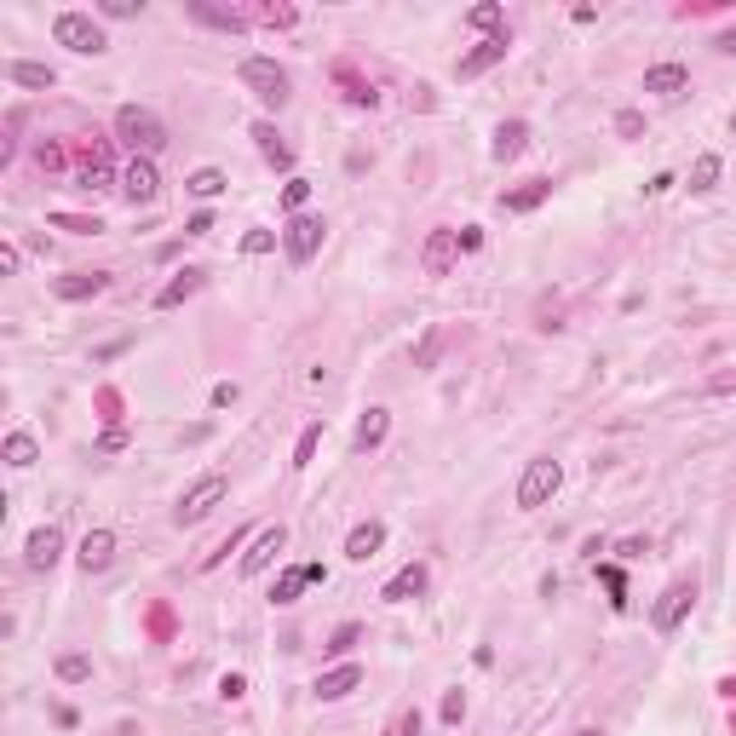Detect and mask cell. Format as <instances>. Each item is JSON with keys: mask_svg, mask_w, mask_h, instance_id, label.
<instances>
[{"mask_svg": "<svg viewBox=\"0 0 736 736\" xmlns=\"http://www.w3.org/2000/svg\"><path fill=\"white\" fill-rule=\"evenodd\" d=\"M116 138L121 144H133V155H155L167 144V127H162V116L144 104H121L116 109Z\"/></svg>", "mask_w": 736, "mask_h": 736, "instance_id": "obj_1", "label": "cell"}, {"mask_svg": "<svg viewBox=\"0 0 736 736\" xmlns=\"http://www.w3.org/2000/svg\"><path fill=\"white\" fill-rule=\"evenodd\" d=\"M225 495H230V483L219 478V472H208L201 483H191V489L179 495V507H173V524H179V529L201 524V518H208V512H213V507H219V500H225Z\"/></svg>", "mask_w": 736, "mask_h": 736, "instance_id": "obj_4", "label": "cell"}, {"mask_svg": "<svg viewBox=\"0 0 736 736\" xmlns=\"http://www.w3.org/2000/svg\"><path fill=\"white\" fill-rule=\"evenodd\" d=\"M558 489H564V466L541 455V461H529V466H524V478H518V507H524V512H536V507H546V500H553Z\"/></svg>", "mask_w": 736, "mask_h": 736, "instance_id": "obj_5", "label": "cell"}, {"mask_svg": "<svg viewBox=\"0 0 736 736\" xmlns=\"http://www.w3.org/2000/svg\"><path fill=\"white\" fill-rule=\"evenodd\" d=\"M386 432H391V415H386V409H368L363 420H357V455L380 449V443H386Z\"/></svg>", "mask_w": 736, "mask_h": 736, "instance_id": "obj_24", "label": "cell"}, {"mask_svg": "<svg viewBox=\"0 0 736 736\" xmlns=\"http://www.w3.org/2000/svg\"><path fill=\"white\" fill-rule=\"evenodd\" d=\"M75 564H81L87 575L109 570V564H116V536H109V529H87V541H81V553H75Z\"/></svg>", "mask_w": 736, "mask_h": 736, "instance_id": "obj_12", "label": "cell"}, {"mask_svg": "<svg viewBox=\"0 0 736 736\" xmlns=\"http://www.w3.org/2000/svg\"><path fill=\"white\" fill-rule=\"evenodd\" d=\"M18 265H23V254H18V247H0V271H6V276H18Z\"/></svg>", "mask_w": 736, "mask_h": 736, "instance_id": "obj_48", "label": "cell"}, {"mask_svg": "<svg viewBox=\"0 0 736 736\" xmlns=\"http://www.w3.org/2000/svg\"><path fill=\"white\" fill-rule=\"evenodd\" d=\"M282 546H288V529H282V524L259 529V536H254V546L242 553V575H259V570H271V558L282 553Z\"/></svg>", "mask_w": 736, "mask_h": 736, "instance_id": "obj_10", "label": "cell"}, {"mask_svg": "<svg viewBox=\"0 0 736 736\" xmlns=\"http://www.w3.org/2000/svg\"><path fill=\"white\" fill-rule=\"evenodd\" d=\"M507 46H512L507 35H495V41H478L472 52H461V64H455V75H461V81H478L483 70H495L500 58H507Z\"/></svg>", "mask_w": 736, "mask_h": 736, "instance_id": "obj_11", "label": "cell"}, {"mask_svg": "<svg viewBox=\"0 0 736 736\" xmlns=\"http://www.w3.org/2000/svg\"><path fill=\"white\" fill-rule=\"evenodd\" d=\"M184 12H191L196 23H208V29H225V35H242L247 29V12H237V6H208V0H184Z\"/></svg>", "mask_w": 736, "mask_h": 736, "instance_id": "obj_14", "label": "cell"}, {"mask_svg": "<svg viewBox=\"0 0 736 736\" xmlns=\"http://www.w3.org/2000/svg\"><path fill=\"white\" fill-rule=\"evenodd\" d=\"M104 18H138V12H144V0H104Z\"/></svg>", "mask_w": 736, "mask_h": 736, "instance_id": "obj_40", "label": "cell"}, {"mask_svg": "<svg viewBox=\"0 0 736 736\" xmlns=\"http://www.w3.org/2000/svg\"><path fill=\"white\" fill-rule=\"evenodd\" d=\"M305 201H311V179H288V184H282V208H288V213H300Z\"/></svg>", "mask_w": 736, "mask_h": 736, "instance_id": "obj_35", "label": "cell"}, {"mask_svg": "<svg viewBox=\"0 0 736 736\" xmlns=\"http://www.w3.org/2000/svg\"><path fill=\"white\" fill-rule=\"evenodd\" d=\"M461 259V230H432L426 247H420V265H426V276H449Z\"/></svg>", "mask_w": 736, "mask_h": 736, "instance_id": "obj_8", "label": "cell"}, {"mask_svg": "<svg viewBox=\"0 0 736 736\" xmlns=\"http://www.w3.org/2000/svg\"><path fill=\"white\" fill-rule=\"evenodd\" d=\"M420 725H426V719H420V708H409L397 719V736H420Z\"/></svg>", "mask_w": 736, "mask_h": 736, "instance_id": "obj_46", "label": "cell"}, {"mask_svg": "<svg viewBox=\"0 0 736 736\" xmlns=\"http://www.w3.org/2000/svg\"><path fill=\"white\" fill-rule=\"evenodd\" d=\"M242 541H247V529H230V536H225V541H219V546H213V553H208V558H201V570H219V564H225V553H237V546H242Z\"/></svg>", "mask_w": 736, "mask_h": 736, "instance_id": "obj_34", "label": "cell"}, {"mask_svg": "<svg viewBox=\"0 0 736 736\" xmlns=\"http://www.w3.org/2000/svg\"><path fill=\"white\" fill-rule=\"evenodd\" d=\"M242 87L254 92V98L265 104V109H282L288 104V70L276 64V58H265V52H254V58H242Z\"/></svg>", "mask_w": 736, "mask_h": 736, "instance_id": "obj_3", "label": "cell"}, {"mask_svg": "<svg viewBox=\"0 0 736 736\" xmlns=\"http://www.w3.org/2000/svg\"><path fill=\"white\" fill-rule=\"evenodd\" d=\"M691 604H696V582H673L662 599H656V610H650L656 633H679V621L691 616Z\"/></svg>", "mask_w": 736, "mask_h": 736, "instance_id": "obj_7", "label": "cell"}, {"mask_svg": "<svg viewBox=\"0 0 736 736\" xmlns=\"http://www.w3.org/2000/svg\"><path fill=\"white\" fill-rule=\"evenodd\" d=\"M616 553H621V558H645V553H650V541H645V536H628V541L616 546Z\"/></svg>", "mask_w": 736, "mask_h": 736, "instance_id": "obj_45", "label": "cell"}, {"mask_svg": "<svg viewBox=\"0 0 736 736\" xmlns=\"http://www.w3.org/2000/svg\"><path fill=\"white\" fill-rule=\"evenodd\" d=\"M357 685H363V667H357V662H340V667H328L322 679H317V702H340V696H351Z\"/></svg>", "mask_w": 736, "mask_h": 736, "instance_id": "obj_15", "label": "cell"}, {"mask_svg": "<svg viewBox=\"0 0 736 736\" xmlns=\"http://www.w3.org/2000/svg\"><path fill=\"white\" fill-rule=\"evenodd\" d=\"M437 351H443V328H432V334L420 340V351H415V368H432V363H437Z\"/></svg>", "mask_w": 736, "mask_h": 736, "instance_id": "obj_36", "label": "cell"}, {"mask_svg": "<svg viewBox=\"0 0 736 736\" xmlns=\"http://www.w3.org/2000/svg\"><path fill=\"white\" fill-rule=\"evenodd\" d=\"M546 196H553V184H546V179H529L524 191H507V196H500V208H507V213H536Z\"/></svg>", "mask_w": 736, "mask_h": 736, "instance_id": "obj_23", "label": "cell"}, {"mask_svg": "<svg viewBox=\"0 0 736 736\" xmlns=\"http://www.w3.org/2000/svg\"><path fill=\"white\" fill-rule=\"evenodd\" d=\"M184 230H191V237H208V230H213V213H196V219H191Z\"/></svg>", "mask_w": 736, "mask_h": 736, "instance_id": "obj_49", "label": "cell"}, {"mask_svg": "<svg viewBox=\"0 0 736 736\" xmlns=\"http://www.w3.org/2000/svg\"><path fill=\"white\" fill-rule=\"evenodd\" d=\"M184 191H191V196H201V201H208V196H219V191H225V173H219V167H196V173H191V179H184Z\"/></svg>", "mask_w": 736, "mask_h": 736, "instance_id": "obj_28", "label": "cell"}, {"mask_svg": "<svg viewBox=\"0 0 736 736\" xmlns=\"http://www.w3.org/2000/svg\"><path fill=\"white\" fill-rule=\"evenodd\" d=\"M731 133H736V116H731Z\"/></svg>", "mask_w": 736, "mask_h": 736, "instance_id": "obj_53", "label": "cell"}, {"mask_svg": "<svg viewBox=\"0 0 736 736\" xmlns=\"http://www.w3.org/2000/svg\"><path fill=\"white\" fill-rule=\"evenodd\" d=\"M524 144H529V127H524V121H500V127H495V144H489V155H495V162H518V155H524Z\"/></svg>", "mask_w": 736, "mask_h": 736, "instance_id": "obj_20", "label": "cell"}, {"mask_svg": "<svg viewBox=\"0 0 736 736\" xmlns=\"http://www.w3.org/2000/svg\"><path fill=\"white\" fill-rule=\"evenodd\" d=\"M420 592H426V564H403V570L386 582L380 599L386 604H409V599H420Z\"/></svg>", "mask_w": 736, "mask_h": 736, "instance_id": "obj_16", "label": "cell"}, {"mask_svg": "<svg viewBox=\"0 0 736 736\" xmlns=\"http://www.w3.org/2000/svg\"><path fill=\"white\" fill-rule=\"evenodd\" d=\"M685 87H691V70H685V64H656V70H645V92H656V98H679Z\"/></svg>", "mask_w": 736, "mask_h": 736, "instance_id": "obj_17", "label": "cell"}, {"mask_svg": "<svg viewBox=\"0 0 736 736\" xmlns=\"http://www.w3.org/2000/svg\"><path fill=\"white\" fill-rule=\"evenodd\" d=\"M58 679H64V685H87V679H92V662H87L81 650L58 656Z\"/></svg>", "mask_w": 736, "mask_h": 736, "instance_id": "obj_30", "label": "cell"}, {"mask_svg": "<svg viewBox=\"0 0 736 736\" xmlns=\"http://www.w3.org/2000/svg\"><path fill=\"white\" fill-rule=\"evenodd\" d=\"M719 184V155H696V167H691V191H713Z\"/></svg>", "mask_w": 736, "mask_h": 736, "instance_id": "obj_32", "label": "cell"}, {"mask_svg": "<svg viewBox=\"0 0 736 736\" xmlns=\"http://www.w3.org/2000/svg\"><path fill=\"white\" fill-rule=\"evenodd\" d=\"M466 23H472V29H483V35H507V12H500L495 6V0H483V6H472V12H466Z\"/></svg>", "mask_w": 736, "mask_h": 736, "instance_id": "obj_26", "label": "cell"}, {"mask_svg": "<svg viewBox=\"0 0 736 736\" xmlns=\"http://www.w3.org/2000/svg\"><path fill=\"white\" fill-rule=\"evenodd\" d=\"M357 638H363V628H357V621H346V628H340L334 638H328V645H322V650H328V656H346V650L357 645Z\"/></svg>", "mask_w": 736, "mask_h": 736, "instance_id": "obj_38", "label": "cell"}, {"mask_svg": "<svg viewBox=\"0 0 736 736\" xmlns=\"http://www.w3.org/2000/svg\"><path fill=\"white\" fill-rule=\"evenodd\" d=\"M575 736H604V731H575Z\"/></svg>", "mask_w": 736, "mask_h": 736, "instance_id": "obj_52", "label": "cell"}, {"mask_svg": "<svg viewBox=\"0 0 736 736\" xmlns=\"http://www.w3.org/2000/svg\"><path fill=\"white\" fill-rule=\"evenodd\" d=\"M0 75H6L12 87H35V92H46V87L58 81V75L46 70V64H23V58H12V64H0Z\"/></svg>", "mask_w": 736, "mask_h": 736, "instance_id": "obj_21", "label": "cell"}, {"mask_svg": "<svg viewBox=\"0 0 736 736\" xmlns=\"http://www.w3.org/2000/svg\"><path fill=\"white\" fill-rule=\"evenodd\" d=\"M719 52H736V29H725V35H719Z\"/></svg>", "mask_w": 736, "mask_h": 736, "instance_id": "obj_51", "label": "cell"}, {"mask_svg": "<svg viewBox=\"0 0 736 736\" xmlns=\"http://www.w3.org/2000/svg\"><path fill=\"white\" fill-rule=\"evenodd\" d=\"M196 288H201V271H191V265H184V271H179L173 282H167L162 293H155V311H173V305H184Z\"/></svg>", "mask_w": 736, "mask_h": 736, "instance_id": "obj_22", "label": "cell"}, {"mask_svg": "<svg viewBox=\"0 0 736 736\" xmlns=\"http://www.w3.org/2000/svg\"><path fill=\"white\" fill-rule=\"evenodd\" d=\"M599 575H604V587H610V604L628 610V582H621V570H616V564H599Z\"/></svg>", "mask_w": 736, "mask_h": 736, "instance_id": "obj_33", "label": "cell"}, {"mask_svg": "<svg viewBox=\"0 0 736 736\" xmlns=\"http://www.w3.org/2000/svg\"><path fill=\"white\" fill-rule=\"evenodd\" d=\"M616 133H621V138H638V133H645V116H638V109H621V116H616Z\"/></svg>", "mask_w": 736, "mask_h": 736, "instance_id": "obj_41", "label": "cell"}, {"mask_svg": "<svg viewBox=\"0 0 736 736\" xmlns=\"http://www.w3.org/2000/svg\"><path fill=\"white\" fill-rule=\"evenodd\" d=\"M219 696H225V702H242V696H247V679H242V673H225V679H219Z\"/></svg>", "mask_w": 736, "mask_h": 736, "instance_id": "obj_42", "label": "cell"}, {"mask_svg": "<svg viewBox=\"0 0 736 736\" xmlns=\"http://www.w3.org/2000/svg\"><path fill=\"white\" fill-rule=\"evenodd\" d=\"M52 288H58V300H92V293L109 288V276L104 271H75V276H58Z\"/></svg>", "mask_w": 736, "mask_h": 736, "instance_id": "obj_19", "label": "cell"}, {"mask_svg": "<svg viewBox=\"0 0 736 736\" xmlns=\"http://www.w3.org/2000/svg\"><path fill=\"white\" fill-rule=\"evenodd\" d=\"M380 546H386V524H374V518H368V524H357L351 536H346V558H351V564H368L374 553H380Z\"/></svg>", "mask_w": 736, "mask_h": 736, "instance_id": "obj_18", "label": "cell"}, {"mask_svg": "<svg viewBox=\"0 0 736 736\" xmlns=\"http://www.w3.org/2000/svg\"><path fill=\"white\" fill-rule=\"evenodd\" d=\"M461 713H466V696L449 691V696H443V725H461Z\"/></svg>", "mask_w": 736, "mask_h": 736, "instance_id": "obj_43", "label": "cell"}, {"mask_svg": "<svg viewBox=\"0 0 736 736\" xmlns=\"http://www.w3.org/2000/svg\"><path fill=\"white\" fill-rule=\"evenodd\" d=\"M317 443H322V420H311V426L300 432V449H293V466H311V461H317Z\"/></svg>", "mask_w": 736, "mask_h": 736, "instance_id": "obj_31", "label": "cell"}, {"mask_svg": "<svg viewBox=\"0 0 736 736\" xmlns=\"http://www.w3.org/2000/svg\"><path fill=\"white\" fill-rule=\"evenodd\" d=\"M58 558H64V536H58L52 524L35 529V536H29V546H23V564H29V570H52Z\"/></svg>", "mask_w": 736, "mask_h": 736, "instance_id": "obj_13", "label": "cell"}, {"mask_svg": "<svg viewBox=\"0 0 736 736\" xmlns=\"http://www.w3.org/2000/svg\"><path fill=\"white\" fill-rule=\"evenodd\" d=\"M271 247H276V237H271V230H247V237H242V254H247V259L271 254Z\"/></svg>", "mask_w": 736, "mask_h": 736, "instance_id": "obj_39", "label": "cell"}, {"mask_svg": "<svg viewBox=\"0 0 736 736\" xmlns=\"http://www.w3.org/2000/svg\"><path fill=\"white\" fill-rule=\"evenodd\" d=\"M52 41L70 46V52H81V58L109 52V35H104V23L92 18V12H58L52 18Z\"/></svg>", "mask_w": 736, "mask_h": 736, "instance_id": "obj_2", "label": "cell"}, {"mask_svg": "<svg viewBox=\"0 0 736 736\" xmlns=\"http://www.w3.org/2000/svg\"><path fill=\"white\" fill-rule=\"evenodd\" d=\"M121 191H127V201H155V196H162V173H155L150 155H133V162H127Z\"/></svg>", "mask_w": 736, "mask_h": 736, "instance_id": "obj_9", "label": "cell"}, {"mask_svg": "<svg viewBox=\"0 0 736 736\" xmlns=\"http://www.w3.org/2000/svg\"><path fill=\"white\" fill-rule=\"evenodd\" d=\"M254 138H259V150H265V162H271V167H293V150L276 144V127H271V121H259Z\"/></svg>", "mask_w": 736, "mask_h": 736, "instance_id": "obj_27", "label": "cell"}, {"mask_svg": "<svg viewBox=\"0 0 736 736\" xmlns=\"http://www.w3.org/2000/svg\"><path fill=\"white\" fill-rule=\"evenodd\" d=\"M254 18H259V23H271V29H288V23H300V12H293V6H259Z\"/></svg>", "mask_w": 736, "mask_h": 736, "instance_id": "obj_37", "label": "cell"}, {"mask_svg": "<svg viewBox=\"0 0 736 736\" xmlns=\"http://www.w3.org/2000/svg\"><path fill=\"white\" fill-rule=\"evenodd\" d=\"M322 237H328V225H322L317 213H293L288 230H282V247H288L293 265H311V259L322 254Z\"/></svg>", "mask_w": 736, "mask_h": 736, "instance_id": "obj_6", "label": "cell"}, {"mask_svg": "<svg viewBox=\"0 0 736 736\" xmlns=\"http://www.w3.org/2000/svg\"><path fill=\"white\" fill-rule=\"evenodd\" d=\"M305 587H311V570H305V564H293V570H282V575H276V587H271V604H293V599H300Z\"/></svg>", "mask_w": 736, "mask_h": 736, "instance_id": "obj_25", "label": "cell"}, {"mask_svg": "<svg viewBox=\"0 0 736 736\" xmlns=\"http://www.w3.org/2000/svg\"><path fill=\"white\" fill-rule=\"evenodd\" d=\"M41 167H46V173H58V167H64V150H58V144H41Z\"/></svg>", "mask_w": 736, "mask_h": 736, "instance_id": "obj_47", "label": "cell"}, {"mask_svg": "<svg viewBox=\"0 0 736 736\" xmlns=\"http://www.w3.org/2000/svg\"><path fill=\"white\" fill-rule=\"evenodd\" d=\"M35 455H41V443L29 432H12L6 437V466H35Z\"/></svg>", "mask_w": 736, "mask_h": 736, "instance_id": "obj_29", "label": "cell"}, {"mask_svg": "<svg viewBox=\"0 0 736 736\" xmlns=\"http://www.w3.org/2000/svg\"><path fill=\"white\" fill-rule=\"evenodd\" d=\"M230 403H237V380H219L213 386V409H230Z\"/></svg>", "mask_w": 736, "mask_h": 736, "instance_id": "obj_44", "label": "cell"}, {"mask_svg": "<svg viewBox=\"0 0 736 736\" xmlns=\"http://www.w3.org/2000/svg\"><path fill=\"white\" fill-rule=\"evenodd\" d=\"M121 443H127V432H121V426H109V432L98 437V449H121Z\"/></svg>", "mask_w": 736, "mask_h": 736, "instance_id": "obj_50", "label": "cell"}]
</instances>
